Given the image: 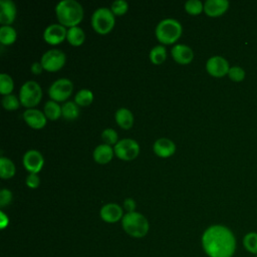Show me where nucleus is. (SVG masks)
Here are the masks:
<instances>
[{
	"label": "nucleus",
	"mask_w": 257,
	"mask_h": 257,
	"mask_svg": "<svg viewBox=\"0 0 257 257\" xmlns=\"http://www.w3.org/2000/svg\"><path fill=\"white\" fill-rule=\"evenodd\" d=\"M202 247L209 257H233L237 248V240L231 229L216 224L204 231Z\"/></svg>",
	"instance_id": "1"
},
{
	"label": "nucleus",
	"mask_w": 257,
	"mask_h": 257,
	"mask_svg": "<svg viewBox=\"0 0 257 257\" xmlns=\"http://www.w3.org/2000/svg\"><path fill=\"white\" fill-rule=\"evenodd\" d=\"M59 24L67 27L77 26L83 18V8L76 0H61L55 7Z\"/></svg>",
	"instance_id": "2"
},
{
	"label": "nucleus",
	"mask_w": 257,
	"mask_h": 257,
	"mask_svg": "<svg viewBox=\"0 0 257 257\" xmlns=\"http://www.w3.org/2000/svg\"><path fill=\"white\" fill-rule=\"evenodd\" d=\"M123 230L132 237L142 238L149 232V222L147 218L139 212H131L123 215L121 219Z\"/></svg>",
	"instance_id": "3"
},
{
	"label": "nucleus",
	"mask_w": 257,
	"mask_h": 257,
	"mask_svg": "<svg viewBox=\"0 0 257 257\" xmlns=\"http://www.w3.org/2000/svg\"><path fill=\"white\" fill-rule=\"evenodd\" d=\"M182 31V25L177 19L166 18L158 23L156 36L161 43L172 44L180 38Z\"/></svg>",
	"instance_id": "4"
},
{
	"label": "nucleus",
	"mask_w": 257,
	"mask_h": 257,
	"mask_svg": "<svg viewBox=\"0 0 257 257\" xmlns=\"http://www.w3.org/2000/svg\"><path fill=\"white\" fill-rule=\"evenodd\" d=\"M115 23L114 14L110 8L99 7L91 16V25L98 34H107L111 31Z\"/></svg>",
	"instance_id": "5"
},
{
	"label": "nucleus",
	"mask_w": 257,
	"mask_h": 257,
	"mask_svg": "<svg viewBox=\"0 0 257 257\" xmlns=\"http://www.w3.org/2000/svg\"><path fill=\"white\" fill-rule=\"evenodd\" d=\"M41 98L42 90L36 81L28 80L22 84L19 91V100L23 106L33 108L40 102Z\"/></svg>",
	"instance_id": "6"
},
{
	"label": "nucleus",
	"mask_w": 257,
	"mask_h": 257,
	"mask_svg": "<svg viewBox=\"0 0 257 257\" xmlns=\"http://www.w3.org/2000/svg\"><path fill=\"white\" fill-rule=\"evenodd\" d=\"M73 84L68 78H58L48 88V94L51 100L56 102L66 100L72 93Z\"/></svg>",
	"instance_id": "7"
},
{
	"label": "nucleus",
	"mask_w": 257,
	"mask_h": 257,
	"mask_svg": "<svg viewBox=\"0 0 257 257\" xmlns=\"http://www.w3.org/2000/svg\"><path fill=\"white\" fill-rule=\"evenodd\" d=\"M116 157L123 161H132L140 154V146L133 139H122L113 147Z\"/></svg>",
	"instance_id": "8"
},
{
	"label": "nucleus",
	"mask_w": 257,
	"mask_h": 257,
	"mask_svg": "<svg viewBox=\"0 0 257 257\" xmlns=\"http://www.w3.org/2000/svg\"><path fill=\"white\" fill-rule=\"evenodd\" d=\"M65 60L66 57L63 51L59 49H50L42 55L40 62L43 66V69L49 72H54L63 67Z\"/></svg>",
	"instance_id": "9"
},
{
	"label": "nucleus",
	"mask_w": 257,
	"mask_h": 257,
	"mask_svg": "<svg viewBox=\"0 0 257 257\" xmlns=\"http://www.w3.org/2000/svg\"><path fill=\"white\" fill-rule=\"evenodd\" d=\"M230 69L229 62L222 56L215 55L210 57L206 62L207 72L215 77H222L228 74Z\"/></svg>",
	"instance_id": "10"
},
{
	"label": "nucleus",
	"mask_w": 257,
	"mask_h": 257,
	"mask_svg": "<svg viewBox=\"0 0 257 257\" xmlns=\"http://www.w3.org/2000/svg\"><path fill=\"white\" fill-rule=\"evenodd\" d=\"M44 165L43 156L39 151L29 150L23 156V166L30 174H37Z\"/></svg>",
	"instance_id": "11"
},
{
	"label": "nucleus",
	"mask_w": 257,
	"mask_h": 257,
	"mask_svg": "<svg viewBox=\"0 0 257 257\" xmlns=\"http://www.w3.org/2000/svg\"><path fill=\"white\" fill-rule=\"evenodd\" d=\"M66 34L67 30L65 26L61 24H50L43 32V38L48 44L56 45L66 38Z\"/></svg>",
	"instance_id": "12"
},
{
	"label": "nucleus",
	"mask_w": 257,
	"mask_h": 257,
	"mask_svg": "<svg viewBox=\"0 0 257 257\" xmlns=\"http://www.w3.org/2000/svg\"><path fill=\"white\" fill-rule=\"evenodd\" d=\"M26 123L35 130H40L46 124V116L44 112L36 108H27L23 113Z\"/></svg>",
	"instance_id": "13"
},
{
	"label": "nucleus",
	"mask_w": 257,
	"mask_h": 257,
	"mask_svg": "<svg viewBox=\"0 0 257 257\" xmlns=\"http://www.w3.org/2000/svg\"><path fill=\"white\" fill-rule=\"evenodd\" d=\"M100 218L107 223H115L122 219V209L115 203H108L100 209Z\"/></svg>",
	"instance_id": "14"
},
{
	"label": "nucleus",
	"mask_w": 257,
	"mask_h": 257,
	"mask_svg": "<svg viewBox=\"0 0 257 257\" xmlns=\"http://www.w3.org/2000/svg\"><path fill=\"white\" fill-rule=\"evenodd\" d=\"M171 54L174 60L180 64H188L194 58L193 49L186 44H176L172 48Z\"/></svg>",
	"instance_id": "15"
},
{
	"label": "nucleus",
	"mask_w": 257,
	"mask_h": 257,
	"mask_svg": "<svg viewBox=\"0 0 257 257\" xmlns=\"http://www.w3.org/2000/svg\"><path fill=\"white\" fill-rule=\"evenodd\" d=\"M16 17V5L11 0H0V23L11 24Z\"/></svg>",
	"instance_id": "16"
},
{
	"label": "nucleus",
	"mask_w": 257,
	"mask_h": 257,
	"mask_svg": "<svg viewBox=\"0 0 257 257\" xmlns=\"http://www.w3.org/2000/svg\"><path fill=\"white\" fill-rule=\"evenodd\" d=\"M153 150L157 156L161 158H168L173 156L176 152V145L170 139L161 138L155 142Z\"/></svg>",
	"instance_id": "17"
},
{
	"label": "nucleus",
	"mask_w": 257,
	"mask_h": 257,
	"mask_svg": "<svg viewBox=\"0 0 257 257\" xmlns=\"http://www.w3.org/2000/svg\"><path fill=\"white\" fill-rule=\"evenodd\" d=\"M229 8L227 0H207L204 3V11L210 17H218L224 14Z\"/></svg>",
	"instance_id": "18"
},
{
	"label": "nucleus",
	"mask_w": 257,
	"mask_h": 257,
	"mask_svg": "<svg viewBox=\"0 0 257 257\" xmlns=\"http://www.w3.org/2000/svg\"><path fill=\"white\" fill-rule=\"evenodd\" d=\"M114 151L111 146L106 144L98 145L93 151V160L98 164H107L111 161Z\"/></svg>",
	"instance_id": "19"
},
{
	"label": "nucleus",
	"mask_w": 257,
	"mask_h": 257,
	"mask_svg": "<svg viewBox=\"0 0 257 257\" xmlns=\"http://www.w3.org/2000/svg\"><path fill=\"white\" fill-rule=\"evenodd\" d=\"M116 123L123 130H128L134 124V115L132 111L125 107H120L114 114Z\"/></svg>",
	"instance_id": "20"
},
{
	"label": "nucleus",
	"mask_w": 257,
	"mask_h": 257,
	"mask_svg": "<svg viewBox=\"0 0 257 257\" xmlns=\"http://www.w3.org/2000/svg\"><path fill=\"white\" fill-rule=\"evenodd\" d=\"M66 39L67 41L73 45V46H79L84 42L85 39V34L84 31L79 27V26H73L70 27L67 30L66 34Z\"/></svg>",
	"instance_id": "21"
},
{
	"label": "nucleus",
	"mask_w": 257,
	"mask_h": 257,
	"mask_svg": "<svg viewBox=\"0 0 257 257\" xmlns=\"http://www.w3.org/2000/svg\"><path fill=\"white\" fill-rule=\"evenodd\" d=\"M16 169L13 162L5 157L0 158V177L2 179H11L15 175Z\"/></svg>",
	"instance_id": "22"
},
{
	"label": "nucleus",
	"mask_w": 257,
	"mask_h": 257,
	"mask_svg": "<svg viewBox=\"0 0 257 257\" xmlns=\"http://www.w3.org/2000/svg\"><path fill=\"white\" fill-rule=\"evenodd\" d=\"M17 37L16 30L10 25H2L0 27V42L4 45H9L15 42Z\"/></svg>",
	"instance_id": "23"
},
{
	"label": "nucleus",
	"mask_w": 257,
	"mask_h": 257,
	"mask_svg": "<svg viewBox=\"0 0 257 257\" xmlns=\"http://www.w3.org/2000/svg\"><path fill=\"white\" fill-rule=\"evenodd\" d=\"M62 116L67 120H73L79 115V107L74 101H66L61 105Z\"/></svg>",
	"instance_id": "24"
},
{
	"label": "nucleus",
	"mask_w": 257,
	"mask_h": 257,
	"mask_svg": "<svg viewBox=\"0 0 257 257\" xmlns=\"http://www.w3.org/2000/svg\"><path fill=\"white\" fill-rule=\"evenodd\" d=\"M243 247L252 255H257V232H248L242 239Z\"/></svg>",
	"instance_id": "25"
},
{
	"label": "nucleus",
	"mask_w": 257,
	"mask_h": 257,
	"mask_svg": "<svg viewBox=\"0 0 257 257\" xmlns=\"http://www.w3.org/2000/svg\"><path fill=\"white\" fill-rule=\"evenodd\" d=\"M44 114L50 120H56L59 118L61 113V106L54 100H49L44 105Z\"/></svg>",
	"instance_id": "26"
},
{
	"label": "nucleus",
	"mask_w": 257,
	"mask_h": 257,
	"mask_svg": "<svg viewBox=\"0 0 257 257\" xmlns=\"http://www.w3.org/2000/svg\"><path fill=\"white\" fill-rule=\"evenodd\" d=\"M93 100V93L87 88L80 89L74 96V102L78 106H87Z\"/></svg>",
	"instance_id": "27"
},
{
	"label": "nucleus",
	"mask_w": 257,
	"mask_h": 257,
	"mask_svg": "<svg viewBox=\"0 0 257 257\" xmlns=\"http://www.w3.org/2000/svg\"><path fill=\"white\" fill-rule=\"evenodd\" d=\"M167 50L163 45H157L150 51V60L154 64H161L166 60Z\"/></svg>",
	"instance_id": "28"
},
{
	"label": "nucleus",
	"mask_w": 257,
	"mask_h": 257,
	"mask_svg": "<svg viewBox=\"0 0 257 257\" xmlns=\"http://www.w3.org/2000/svg\"><path fill=\"white\" fill-rule=\"evenodd\" d=\"M13 87H14V82L11 76L6 73H1L0 74V92L3 95L11 94Z\"/></svg>",
	"instance_id": "29"
},
{
	"label": "nucleus",
	"mask_w": 257,
	"mask_h": 257,
	"mask_svg": "<svg viewBox=\"0 0 257 257\" xmlns=\"http://www.w3.org/2000/svg\"><path fill=\"white\" fill-rule=\"evenodd\" d=\"M185 10L191 15H198L204 10V4L200 0H188L185 3Z\"/></svg>",
	"instance_id": "30"
},
{
	"label": "nucleus",
	"mask_w": 257,
	"mask_h": 257,
	"mask_svg": "<svg viewBox=\"0 0 257 257\" xmlns=\"http://www.w3.org/2000/svg\"><path fill=\"white\" fill-rule=\"evenodd\" d=\"M2 105L7 110H14L17 109L20 105V100L14 94H7L4 95L2 98Z\"/></svg>",
	"instance_id": "31"
},
{
	"label": "nucleus",
	"mask_w": 257,
	"mask_h": 257,
	"mask_svg": "<svg viewBox=\"0 0 257 257\" xmlns=\"http://www.w3.org/2000/svg\"><path fill=\"white\" fill-rule=\"evenodd\" d=\"M101 139L104 141V144L106 145H116V143L118 142L117 139V133L113 130V128H105L102 133H101Z\"/></svg>",
	"instance_id": "32"
},
{
	"label": "nucleus",
	"mask_w": 257,
	"mask_h": 257,
	"mask_svg": "<svg viewBox=\"0 0 257 257\" xmlns=\"http://www.w3.org/2000/svg\"><path fill=\"white\" fill-rule=\"evenodd\" d=\"M228 76L232 81L240 82L245 78V70L240 66H232L228 71Z\"/></svg>",
	"instance_id": "33"
},
{
	"label": "nucleus",
	"mask_w": 257,
	"mask_h": 257,
	"mask_svg": "<svg viewBox=\"0 0 257 257\" xmlns=\"http://www.w3.org/2000/svg\"><path fill=\"white\" fill-rule=\"evenodd\" d=\"M128 9V4L124 0H115L112 2L110 10L114 15H123Z\"/></svg>",
	"instance_id": "34"
},
{
	"label": "nucleus",
	"mask_w": 257,
	"mask_h": 257,
	"mask_svg": "<svg viewBox=\"0 0 257 257\" xmlns=\"http://www.w3.org/2000/svg\"><path fill=\"white\" fill-rule=\"evenodd\" d=\"M12 201V193L8 189H2L0 191V206L5 207Z\"/></svg>",
	"instance_id": "35"
},
{
	"label": "nucleus",
	"mask_w": 257,
	"mask_h": 257,
	"mask_svg": "<svg viewBox=\"0 0 257 257\" xmlns=\"http://www.w3.org/2000/svg\"><path fill=\"white\" fill-rule=\"evenodd\" d=\"M26 185L31 188V189H36L39 184H40V179L39 177L37 176V174H29L27 177H26Z\"/></svg>",
	"instance_id": "36"
},
{
	"label": "nucleus",
	"mask_w": 257,
	"mask_h": 257,
	"mask_svg": "<svg viewBox=\"0 0 257 257\" xmlns=\"http://www.w3.org/2000/svg\"><path fill=\"white\" fill-rule=\"evenodd\" d=\"M123 207L127 211V213L135 212V209H136V202H135V200L132 199V198H126L124 200V202H123Z\"/></svg>",
	"instance_id": "37"
},
{
	"label": "nucleus",
	"mask_w": 257,
	"mask_h": 257,
	"mask_svg": "<svg viewBox=\"0 0 257 257\" xmlns=\"http://www.w3.org/2000/svg\"><path fill=\"white\" fill-rule=\"evenodd\" d=\"M30 69H31V72H32V73H34V74H40V73L42 72V70H43V66H42L41 62H37V61H36V62L32 63Z\"/></svg>",
	"instance_id": "38"
},
{
	"label": "nucleus",
	"mask_w": 257,
	"mask_h": 257,
	"mask_svg": "<svg viewBox=\"0 0 257 257\" xmlns=\"http://www.w3.org/2000/svg\"><path fill=\"white\" fill-rule=\"evenodd\" d=\"M0 218H1V222H0L1 229H4L8 225L9 219H8V217L3 212H0Z\"/></svg>",
	"instance_id": "39"
},
{
	"label": "nucleus",
	"mask_w": 257,
	"mask_h": 257,
	"mask_svg": "<svg viewBox=\"0 0 257 257\" xmlns=\"http://www.w3.org/2000/svg\"><path fill=\"white\" fill-rule=\"evenodd\" d=\"M254 257H257V255H254Z\"/></svg>",
	"instance_id": "40"
}]
</instances>
